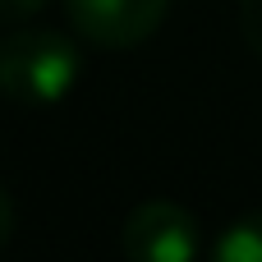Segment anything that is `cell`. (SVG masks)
I'll list each match as a JSON object with an SVG mask.
<instances>
[{
  "label": "cell",
  "mask_w": 262,
  "mask_h": 262,
  "mask_svg": "<svg viewBox=\"0 0 262 262\" xmlns=\"http://www.w3.org/2000/svg\"><path fill=\"white\" fill-rule=\"evenodd\" d=\"M46 0H0V23H23L41 9Z\"/></svg>",
  "instance_id": "obj_6"
},
{
  "label": "cell",
  "mask_w": 262,
  "mask_h": 262,
  "mask_svg": "<svg viewBox=\"0 0 262 262\" xmlns=\"http://www.w3.org/2000/svg\"><path fill=\"white\" fill-rule=\"evenodd\" d=\"M239 32L253 46V55H262V0H239Z\"/></svg>",
  "instance_id": "obj_5"
},
{
  "label": "cell",
  "mask_w": 262,
  "mask_h": 262,
  "mask_svg": "<svg viewBox=\"0 0 262 262\" xmlns=\"http://www.w3.org/2000/svg\"><path fill=\"white\" fill-rule=\"evenodd\" d=\"M124 258L129 262H193L198 258V221L189 207L170 198H147L124 221Z\"/></svg>",
  "instance_id": "obj_2"
},
{
  "label": "cell",
  "mask_w": 262,
  "mask_h": 262,
  "mask_svg": "<svg viewBox=\"0 0 262 262\" xmlns=\"http://www.w3.org/2000/svg\"><path fill=\"white\" fill-rule=\"evenodd\" d=\"M212 262H262V212L230 221L212 249Z\"/></svg>",
  "instance_id": "obj_4"
},
{
  "label": "cell",
  "mask_w": 262,
  "mask_h": 262,
  "mask_svg": "<svg viewBox=\"0 0 262 262\" xmlns=\"http://www.w3.org/2000/svg\"><path fill=\"white\" fill-rule=\"evenodd\" d=\"M9 235H14V203H9V193L0 189V249L9 244Z\"/></svg>",
  "instance_id": "obj_7"
},
{
  "label": "cell",
  "mask_w": 262,
  "mask_h": 262,
  "mask_svg": "<svg viewBox=\"0 0 262 262\" xmlns=\"http://www.w3.org/2000/svg\"><path fill=\"white\" fill-rule=\"evenodd\" d=\"M78 78V51L51 28H18L0 41V97L18 106H51Z\"/></svg>",
  "instance_id": "obj_1"
},
{
  "label": "cell",
  "mask_w": 262,
  "mask_h": 262,
  "mask_svg": "<svg viewBox=\"0 0 262 262\" xmlns=\"http://www.w3.org/2000/svg\"><path fill=\"white\" fill-rule=\"evenodd\" d=\"M166 9H170V0H64L74 32L106 51H129L138 41H147L161 28Z\"/></svg>",
  "instance_id": "obj_3"
}]
</instances>
